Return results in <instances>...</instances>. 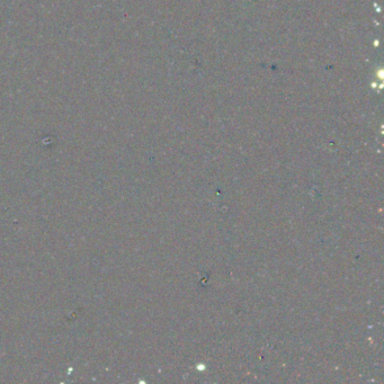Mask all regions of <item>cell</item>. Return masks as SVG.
I'll return each mask as SVG.
<instances>
[]
</instances>
